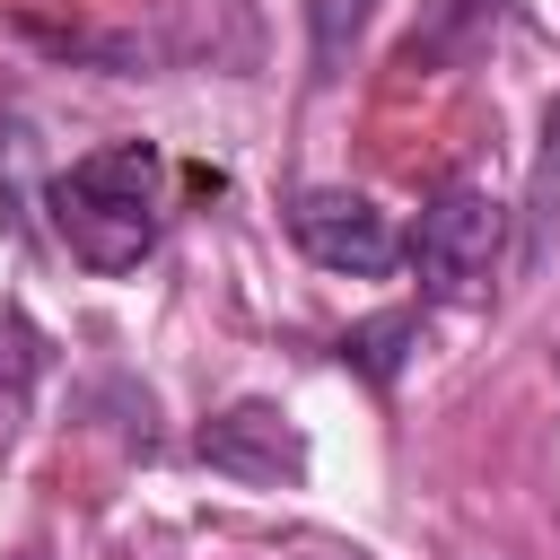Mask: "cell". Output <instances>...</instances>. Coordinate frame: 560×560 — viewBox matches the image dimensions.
Returning a JSON list of instances; mask_svg holds the SVG:
<instances>
[{"mask_svg":"<svg viewBox=\"0 0 560 560\" xmlns=\"http://www.w3.org/2000/svg\"><path fill=\"white\" fill-rule=\"evenodd\" d=\"M158 166L149 140H114L52 175V228L88 271H131L158 245Z\"/></svg>","mask_w":560,"mask_h":560,"instance_id":"6da1fadb","label":"cell"},{"mask_svg":"<svg viewBox=\"0 0 560 560\" xmlns=\"http://www.w3.org/2000/svg\"><path fill=\"white\" fill-rule=\"evenodd\" d=\"M499 245H508V210L481 184H446L411 228V271L429 298H481L499 271Z\"/></svg>","mask_w":560,"mask_h":560,"instance_id":"7a4b0ae2","label":"cell"},{"mask_svg":"<svg viewBox=\"0 0 560 560\" xmlns=\"http://www.w3.org/2000/svg\"><path fill=\"white\" fill-rule=\"evenodd\" d=\"M289 236H298V254H306L315 271H350V280H376V271L402 262L394 219H385L368 192H341V184L298 192V201H289Z\"/></svg>","mask_w":560,"mask_h":560,"instance_id":"3957f363","label":"cell"},{"mask_svg":"<svg viewBox=\"0 0 560 560\" xmlns=\"http://www.w3.org/2000/svg\"><path fill=\"white\" fill-rule=\"evenodd\" d=\"M192 455L228 481H306V438L289 429L280 402H228L219 420H201Z\"/></svg>","mask_w":560,"mask_h":560,"instance_id":"277c9868","label":"cell"},{"mask_svg":"<svg viewBox=\"0 0 560 560\" xmlns=\"http://www.w3.org/2000/svg\"><path fill=\"white\" fill-rule=\"evenodd\" d=\"M411 350H420V315L411 306H385V315H368V324L341 332V368H359L368 385H394L411 368Z\"/></svg>","mask_w":560,"mask_h":560,"instance_id":"5b68a950","label":"cell"},{"mask_svg":"<svg viewBox=\"0 0 560 560\" xmlns=\"http://www.w3.org/2000/svg\"><path fill=\"white\" fill-rule=\"evenodd\" d=\"M9 560H35V551H9Z\"/></svg>","mask_w":560,"mask_h":560,"instance_id":"8992f818","label":"cell"}]
</instances>
